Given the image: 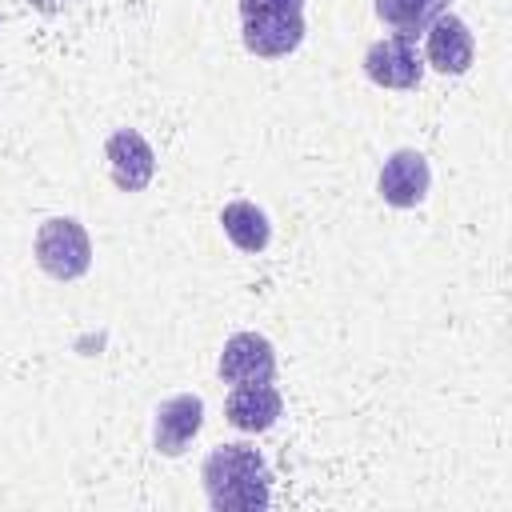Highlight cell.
<instances>
[{
  "label": "cell",
  "instance_id": "obj_1",
  "mask_svg": "<svg viewBox=\"0 0 512 512\" xmlns=\"http://www.w3.org/2000/svg\"><path fill=\"white\" fill-rule=\"evenodd\" d=\"M200 480L208 492V504L216 512H256L268 508V464L252 444H220L204 456Z\"/></svg>",
  "mask_w": 512,
  "mask_h": 512
},
{
  "label": "cell",
  "instance_id": "obj_2",
  "mask_svg": "<svg viewBox=\"0 0 512 512\" xmlns=\"http://www.w3.org/2000/svg\"><path fill=\"white\" fill-rule=\"evenodd\" d=\"M36 264L52 276V280H80L88 268H92V240L84 232L80 220L72 216H52L36 228Z\"/></svg>",
  "mask_w": 512,
  "mask_h": 512
},
{
  "label": "cell",
  "instance_id": "obj_3",
  "mask_svg": "<svg viewBox=\"0 0 512 512\" xmlns=\"http://www.w3.org/2000/svg\"><path fill=\"white\" fill-rule=\"evenodd\" d=\"M364 76H368L376 88H396V92L420 88V80H424V60L416 56V40L384 36V40L368 44V52H364Z\"/></svg>",
  "mask_w": 512,
  "mask_h": 512
},
{
  "label": "cell",
  "instance_id": "obj_4",
  "mask_svg": "<svg viewBox=\"0 0 512 512\" xmlns=\"http://www.w3.org/2000/svg\"><path fill=\"white\" fill-rule=\"evenodd\" d=\"M216 372L224 384H268L276 376V348L260 332H236L224 340Z\"/></svg>",
  "mask_w": 512,
  "mask_h": 512
},
{
  "label": "cell",
  "instance_id": "obj_5",
  "mask_svg": "<svg viewBox=\"0 0 512 512\" xmlns=\"http://www.w3.org/2000/svg\"><path fill=\"white\" fill-rule=\"evenodd\" d=\"M240 36L244 48L260 60H280L292 56L304 44V12H260V16H240Z\"/></svg>",
  "mask_w": 512,
  "mask_h": 512
},
{
  "label": "cell",
  "instance_id": "obj_6",
  "mask_svg": "<svg viewBox=\"0 0 512 512\" xmlns=\"http://www.w3.org/2000/svg\"><path fill=\"white\" fill-rule=\"evenodd\" d=\"M424 60L444 76H464L476 60V40H472L468 24L452 12H440L424 28Z\"/></svg>",
  "mask_w": 512,
  "mask_h": 512
},
{
  "label": "cell",
  "instance_id": "obj_7",
  "mask_svg": "<svg viewBox=\"0 0 512 512\" xmlns=\"http://www.w3.org/2000/svg\"><path fill=\"white\" fill-rule=\"evenodd\" d=\"M104 156H108L112 184L120 192H144L156 176V152L136 128H116L104 144Z\"/></svg>",
  "mask_w": 512,
  "mask_h": 512
},
{
  "label": "cell",
  "instance_id": "obj_8",
  "mask_svg": "<svg viewBox=\"0 0 512 512\" xmlns=\"http://www.w3.org/2000/svg\"><path fill=\"white\" fill-rule=\"evenodd\" d=\"M428 184H432V172H428V160L416 152V148H396L384 168H380V180H376V192L384 204L392 208H416L424 196H428Z\"/></svg>",
  "mask_w": 512,
  "mask_h": 512
},
{
  "label": "cell",
  "instance_id": "obj_9",
  "mask_svg": "<svg viewBox=\"0 0 512 512\" xmlns=\"http://www.w3.org/2000/svg\"><path fill=\"white\" fill-rule=\"evenodd\" d=\"M204 428V400L184 392V396H168L160 408H156V428H152V444L156 452L164 456H180L196 432Z\"/></svg>",
  "mask_w": 512,
  "mask_h": 512
},
{
  "label": "cell",
  "instance_id": "obj_10",
  "mask_svg": "<svg viewBox=\"0 0 512 512\" xmlns=\"http://www.w3.org/2000/svg\"><path fill=\"white\" fill-rule=\"evenodd\" d=\"M284 412L280 392L268 384H232L228 400H224V420L236 432H268Z\"/></svg>",
  "mask_w": 512,
  "mask_h": 512
},
{
  "label": "cell",
  "instance_id": "obj_11",
  "mask_svg": "<svg viewBox=\"0 0 512 512\" xmlns=\"http://www.w3.org/2000/svg\"><path fill=\"white\" fill-rule=\"evenodd\" d=\"M220 228H224V236H228L240 252H248V256L264 252L268 240H272V224H268L264 208H256L252 200H228V204L220 208Z\"/></svg>",
  "mask_w": 512,
  "mask_h": 512
},
{
  "label": "cell",
  "instance_id": "obj_12",
  "mask_svg": "<svg viewBox=\"0 0 512 512\" xmlns=\"http://www.w3.org/2000/svg\"><path fill=\"white\" fill-rule=\"evenodd\" d=\"M452 0H376V16L392 28V36L416 40L440 12H448Z\"/></svg>",
  "mask_w": 512,
  "mask_h": 512
},
{
  "label": "cell",
  "instance_id": "obj_13",
  "mask_svg": "<svg viewBox=\"0 0 512 512\" xmlns=\"http://www.w3.org/2000/svg\"><path fill=\"white\" fill-rule=\"evenodd\" d=\"M260 12H304V0H240V16Z\"/></svg>",
  "mask_w": 512,
  "mask_h": 512
}]
</instances>
